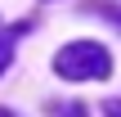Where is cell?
Wrapping results in <instances>:
<instances>
[{
    "label": "cell",
    "instance_id": "obj_1",
    "mask_svg": "<svg viewBox=\"0 0 121 117\" xmlns=\"http://www.w3.org/2000/svg\"><path fill=\"white\" fill-rule=\"evenodd\" d=\"M54 72L67 77V81H99V77L112 72V54H108L99 41H72V45L58 50Z\"/></svg>",
    "mask_w": 121,
    "mask_h": 117
},
{
    "label": "cell",
    "instance_id": "obj_2",
    "mask_svg": "<svg viewBox=\"0 0 121 117\" xmlns=\"http://www.w3.org/2000/svg\"><path fill=\"white\" fill-rule=\"evenodd\" d=\"M31 23H18V27H9V32H0V72L9 68V54H13V36L18 32H27Z\"/></svg>",
    "mask_w": 121,
    "mask_h": 117
},
{
    "label": "cell",
    "instance_id": "obj_3",
    "mask_svg": "<svg viewBox=\"0 0 121 117\" xmlns=\"http://www.w3.org/2000/svg\"><path fill=\"white\" fill-rule=\"evenodd\" d=\"M58 117H85V108H81V104H72V108H63Z\"/></svg>",
    "mask_w": 121,
    "mask_h": 117
},
{
    "label": "cell",
    "instance_id": "obj_4",
    "mask_svg": "<svg viewBox=\"0 0 121 117\" xmlns=\"http://www.w3.org/2000/svg\"><path fill=\"white\" fill-rule=\"evenodd\" d=\"M108 117H121V104H108Z\"/></svg>",
    "mask_w": 121,
    "mask_h": 117
},
{
    "label": "cell",
    "instance_id": "obj_5",
    "mask_svg": "<svg viewBox=\"0 0 121 117\" xmlns=\"http://www.w3.org/2000/svg\"><path fill=\"white\" fill-rule=\"evenodd\" d=\"M0 117H13V113H9V108H0Z\"/></svg>",
    "mask_w": 121,
    "mask_h": 117
}]
</instances>
